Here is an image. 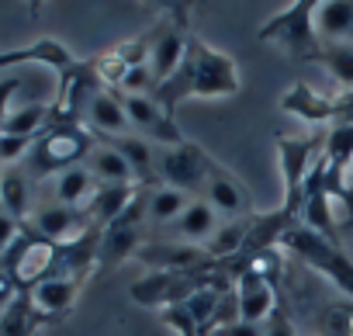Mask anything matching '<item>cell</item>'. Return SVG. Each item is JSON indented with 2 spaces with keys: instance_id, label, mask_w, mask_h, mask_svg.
<instances>
[{
  "instance_id": "obj_1",
  "label": "cell",
  "mask_w": 353,
  "mask_h": 336,
  "mask_svg": "<svg viewBox=\"0 0 353 336\" xmlns=\"http://www.w3.org/2000/svg\"><path fill=\"white\" fill-rule=\"evenodd\" d=\"M94 135L83 128V125H52L46 128L32 152L25 156V166L21 170L32 177V181H46V177H59L63 170H73V166L87 163V156L94 152Z\"/></svg>"
},
{
  "instance_id": "obj_2",
  "label": "cell",
  "mask_w": 353,
  "mask_h": 336,
  "mask_svg": "<svg viewBox=\"0 0 353 336\" xmlns=\"http://www.w3.org/2000/svg\"><path fill=\"white\" fill-rule=\"evenodd\" d=\"M260 42L284 49L291 59L298 63H315L322 42L315 32V0H294L284 11H277L274 18H267L256 32Z\"/></svg>"
},
{
  "instance_id": "obj_3",
  "label": "cell",
  "mask_w": 353,
  "mask_h": 336,
  "mask_svg": "<svg viewBox=\"0 0 353 336\" xmlns=\"http://www.w3.org/2000/svg\"><path fill=\"white\" fill-rule=\"evenodd\" d=\"M281 246H288V250H291L294 257H301L312 270H319L325 281H332L343 295L353 298V257L343 250L339 239L319 236V233L305 229L301 222H294V226L284 233Z\"/></svg>"
},
{
  "instance_id": "obj_4",
  "label": "cell",
  "mask_w": 353,
  "mask_h": 336,
  "mask_svg": "<svg viewBox=\"0 0 353 336\" xmlns=\"http://www.w3.org/2000/svg\"><path fill=\"white\" fill-rule=\"evenodd\" d=\"M274 149H277V166L284 177V205L281 208L298 222L305 184L322 159V139L319 135H277Z\"/></svg>"
},
{
  "instance_id": "obj_5",
  "label": "cell",
  "mask_w": 353,
  "mask_h": 336,
  "mask_svg": "<svg viewBox=\"0 0 353 336\" xmlns=\"http://www.w3.org/2000/svg\"><path fill=\"white\" fill-rule=\"evenodd\" d=\"M188 59H191V97H232L243 90V77L239 66L229 52L201 42L198 35L188 46Z\"/></svg>"
},
{
  "instance_id": "obj_6",
  "label": "cell",
  "mask_w": 353,
  "mask_h": 336,
  "mask_svg": "<svg viewBox=\"0 0 353 336\" xmlns=\"http://www.w3.org/2000/svg\"><path fill=\"white\" fill-rule=\"evenodd\" d=\"M208 163H212V152H205L191 139L181 146L156 149V184H166V188H176L191 198H201Z\"/></svg>"
},
{
  "instance_id": "obj_7",
  "label": "cell",
  "mask_w": 353,
  "mask_h": 336,
  "mask_svg": "<svg viewBox=\"0 0 353 336\" xmlns=\"http://www.w3.org/2000/svg\"><path fill=\"white\" fill-rule=\"evenodd\" d=\"M191 18L188 8H170L163 14V21L156 25V32L149 35V70L156 77V87L163 80H170L176 73V66L184 63L188 46H191Z\"/></svg>"
},
{
  "instance_id": "obj_8",
  "label": "cell",
  "mask_w": 353,
  "mask_h": 336,
  "mask_svg": "<svg viewBox=\"0 0 353 336\" xmlns=\"http://www.w3.org/2000/svg\"><path fill=\"white\" fill-rule=\"evenodd\" d=\"M56 264H59V246L49 243V239H42L28 226L21 229L18 243L4 253V270L14 277V284L21 291H32L35 284H42L46 277H52L56 274Z\"/></svg>"
},
{
  "instance_id": "obj_9",
  "label": "cell",
  "mask_w": 353,
  "mask_h": 336,
  "mask_svg": "<svg viewBox=\"0 0 353 336\" xmlns=\"http://www.w3.org/2000/svg\"><path fill=\"white\" fill-rule=\"evenodd\" d=\"M118 97H121V108H125V115H128L135 135L149 139V142L159 146V149L188 142V135L176 128L173 115H170L152 94H118Z\"/></svg>"
},
{
  "instance_id": "obj_10",
  "label": "cell",
  "mask_w": 353,
  "mask_h": 336,
  "mask_svg": "<svg viewBox=\"0 0 353 336\" xmlns=\"http://www.w3.org/2000/svg\"><path fill=\"white\" fill-rule=\"evenodd\" d=\"M201 198L219 212L222 222H232V219H250L256 215L253 212V198L250 191L243 188V181L229 170V166H222L215 156L208 163V174H205V188H201Z\"/></svg>"
},
{
  "instance_id": "obj_11",
  "label": "cell",
  "mask_w": 353,
  "mask_h": 336,
  "mask_svg": "<svg viewBox=\"0 0 353 336\" xmlns=\"http://www.w3.org/2000/svg\"><path fill=\"white\" fill-rule=\"evenodd\" d=\"M198 281L191 274H176V270H149L145 277H139L128 291V298L135 305H145V308H170V305H181L194 295Z\"/></svg>"
},
{
  "instance_id": "obj_12",
  "label": "cell",
  "mask_w": 353,
  "mask_h": 336,
  "mask_svg": "<svg viewBox=\"0 0 353 336\" xmlns=\"http://www.w3.org/2000/svg\"><path fill=\"white\" fill-rule=\"evenodd\" d=\"M25 226L56 246H70L94 229V222L83 208H66V205H42L32 212V219Z\"/></svg>"
},
{
  "instance_id": "obj_13",
  "label": "cell",
  "mask_w": 353,
  "mask_h": 336,
  "mask_svg": "<svg viewBox=\"0 0 353 336\" xmlns=\"http://www.w3.org/2000/svg\"><path fill=\"white\" fill-rule=\"evenodd\" d=\"M281 111L305 121V125H339L343 121V101L339 97H325L319 90H312L308 83H291L281 94Z\"/></svg>"
},
{
  "instance_id": "obj_14",
  "label": "cell",
  "mask_w": 353,
  "mask_h": 336,
  "mask_svg": "<svg viewBox=\"0 0 353 336\" xmlns=\"http://www.w3.org/2000/svg\"><path fill=\"white\" fill-rule=\"evenodd\" d=\"M25 63H35V66H49L52 73H70L80 59L70 52V46H63L59 39L46 35V39H35L28 46H18V49H0V66H25Z\"/></svg>"
},
{
  "instance_id": "obj_15",
  "label": "cell",
  "mask_w": 353,
  "mask_h": 336,
  "mask_svg": "<svg viewBox=\"0 0 353 336\" xmlns=\"http://www.w3.org/2000/svg\"><path fill=\"white\" fill-rule=\"evenodd\" d=\"M135 257L152 264L156 270H176V274H191L194 267L212 260L201 246H188V243H142Z\"/></svg>"
},
{
  "instance_id": "obj_16",
  "label": "cell",
  "mask_w": 353,
  "mask_h": 336,
  "mask_svg": "<svg viewBox=\"0 0 353 336\" xmlns=\"http://www.w3.org/2000/svg\"><path fill=\"white\" fill-rule=\"evenodd\" d=\"M80 284H83L80 277L52 274V277H46L42 284H35V288L28 291V298H32V305H35L46 319H59V315H66V312L77 305Z\"/></svg>"
},
{
  "instance_id": "obj_17",
  "label": "cell",
  "mask_w": 353,
  "mask_h": 336,
  "mask_svg": "<svg viewBox=\"0 0 353 336\" xmlns=\"http://www.w3.org/2000/svg\"><path fill=\"white\" fill-rule=\"evenodd\" d=\"M83 118H87V125H90L94 132H101L104 139L132 135V121H128V115H125V108H121L118 90H97V94L90 97Z\"/></svg>"
},
{
  "instance_id": "obj_18",
  "label": "cell",
  "mask_w": 353,
  "mask_h": 336,
  "mask_svg": "<svg viewBox=\"0 0 353 336\" xmlns=\"http://www.w3.org/2000/svg\"><path fill=\"white\" fill-rule=\"evenodd\" d=\"M236 298H239V319L250 322V326H263L270 319V312L277 308L274 284L263 281V277H256V274H239Z\"/></svg>"
},
{
  "instance_id": "obj_19",
  "label": "cell",
  "mask_w": 353,
  "mask_h": 336,
  "mask_svg": "<svg viewBox=\"0 0 353 336\" xmlns=\"http://www.w3.org/2000/svg\"><path fill=\"white\" fill-rule=\"evenodd\" d=\"M219 226H222L219 212H215L205 198H194L191 208L176 219L170 229H173V239H176V243H188V246H201V250H205V243L219 233Z\"/></svg>"
},
{
  "instance_id": "obj_20",
  "label": "cell",
  "mask_w": 353,
  "mask_h": 336,
  "mask_svg": "<svg viewBox=\"0 0 353 336\" xmlns=\"http://www.w3.org/2000/svg\"><path fill=\"white\" fill-rule=\"evenodd\" d=\"M83 166L94 174V181H97L101 188H139L132 166L125 163V156H121L111 142H97Z\"/></svg>"
},
{
  "instance_id": "obj_21",
  "label": "cell",
  "mask_w": 353,
  "mask_h": 336,
  "mask_svg": "<svg viewBox=\"0 0 353 336\" xmlns=\"http://www.w3.org/2000/svg\"><path fill=\"white\" fill-rule=\"evenodd\" d=\"M319 42H353V0H315Z\"/></svg>"
},
{
  "instance_id": "obj_22",
  "label": "cell",
  "mask_w": 353,
  "mask_h": 336,
  "mask_svg": "<svg viewBox=\"0 0 353 336\" xmlns=\"http://www.w3.org/2000/svg\"><path fill=\"white\" fill-rule=\"evenodd\" d=\"M104 142H111L121 156H125V163L132 166V174H135V181H139V188H152L156 184V149L159 146H152L149 139H142V135H121V139H104Z\"/></svg>"
},
{
  "instance_id": "obj_23",
  "label": "cell",
  "mask_w": 353,
  "mask_h": 336,
  "mask_svg": "<svg viewBox=\"0 0 353 336\" xmlns=\"http://www.w3.org/2000/svg\"><path fill=\"white\" fill-rule=\"evenodd\" d=\"M0 208L8 215H14L21 226L32 219V177L21 170V166H8L0 174Z\"/></svg>"
},
{
  "instance_id": "obj_24",
  "label": "cell",
  "mask_w": 353,
  "mask_h": 336,
  "mask_svg": "<svg viewBox=\"0 0 353 336\" xmlns=\"http://www.w3.org/2000/svg\"><path fill=\"white\" fill-rule=\"evenodd\" d=\"M94 191H97V181H94V174L87 170V166L80 163V166L63 170L56 177V184H52V205H66V208H83L87 212Z\"/></svg>"
},
{
  "instance_id": "obj_25",
  "label": "cell",
  "mask_w": 353,
  "mask_h": 336,
  "mask_svg": "<svg viewBox=\"0 0 353 336\" xmlns=\"http://www.w3.org/2000/svg\"><path fill=\"white\" fill-rule=\"evenodd\" d=\"M191 195L184 191H176V188H166V184H152L149 188V226L156 229H170L176 219H181L188 208H191Z\"/></svg>"
},
{
  "instance_id": "obj_26",
  "label": "cell",
  "mask_w": 353,
  "mask_h": 336,
  "mask_svg": "<svg viewBox=\"0 0 353 336\" xmlns=\"http://www.w3.org/2000/svg\"><path fill=\"white\" fill-rule=\"evenodd\" d=\"M135 195H139V188H101V184H97V191H94L90 205H87L90 222H94L97 229H108L111 222L121 219V212L132 205Z\"/></svg>"
},
{
  "instance_id": "obj_27",
  "label": "cell",
  "mask_w": 353,
  "mask_h": 336,
  "mask_svg": "<svg viewBox=\"0 0 353 336\" xmlns=\"http://www.w3.org/2000/svg\"><path fill=\"white\" fill-rule=\"evenodd\" d=\"M39 322H46V315L32 305L28 291H21L4 312H0V336H35Z\"/></svg>"
},
{
  "instance_id": "obj_28",
  "label": "cell",
  "mask_w": 353,
  "mask_h": 336,
  "mask_svg": "<svg viewBox=\"0 0 353 336\" xmlns=\"http://www.w3.org/2000/svg\"><path fill=\"white\" fill-rule=\"evenodd\" d=\"M315 63L325 66V73L336 80V87L353 94V42H322Z\"/></svg>"
},
{
  "instance_id": "obj_29",
  "label": "cell",
  "mask_w": 353,
  "mask_h": 336,
  "mask_svg": "<svg viewBox=\"0 0 353 336\" xmlns=\"http://www.w3.org/2000/svg\"><path fill=\"white\" fill-rule=\"evenodd\" d=\"M253 219V215H250ZM250 219H232V222H222L219 233L205 243V253L212 260H232L243 253V243H246V233H250Z\"/></svg>"
},
{
  "instance_id": "obj_30",
  "label": "cell",
  "mask_w": 353,
  "mask_h": 336,
  "mask_svg": "<svg viewBox=\"0 0 353 336\" xmlns=\"http://www.w3.org/2000/svg\"><path fill=\"white\" fill-rule=\"evenodd\" d=\"M35 139H25V135H8V132H0V163H4V170L8 166H18L25 163V156L32 152Z\"/></svg>"
},
{
  "instance_id": "obj_31",
  "label": "cell",
  "mask_w": 353,
  "mask_h": 336,
  "mask_svg": "<svg viewBox=\"0 0 353 336\" xmlns=\"http://www.w3.org/2000/svg\"><path fill=\"white\" fill-rule=\"evenodd\" d=\"M263 336H298V329H294V322H291V315L277 305L274 312H270V319L263 322Z\"/></svg>"
},
{
  "instance_id": "obj_32",
  "label": "cell",
  "mask_w": 353,
  "mask_h": 336,
  "mask_svg": "<svg viewBox=\"0 0 353 336\" xmlns=\"http://www.w3.org/2000/svg\"><path fill=\"white\" fill-rule=\"evenodd\" d=\"M21 229H25V226H21L14 215H8L4 208H0V257H4V253H8V250L18 243Z\"/></svg>"
},
{
  "instance_id": "obj_33",
  "label": "cell",
  "mask_w": 353,
  "mask_h": 336,
  "mask_svg": "<svg viewBox=\"0 0 353 336\" xmlns=\"http://www.w3.org/2000/svg\"><path fill=\"white\" fill-rule=\"evenodd\" d=\"M21 90V80L18 77H4L0 80V132H4V121L11 115V97Z\"/></svg>"
},
{
  "instance_id": "obj_34",
  "label": "cell",
  "mask_w": 353,
  "mask_h": 336,
  "mask_svg": "<svg viewBox=\"0 0 353 336\" xmlns=\"http://www.w3.org/2000/svg\"><path fill=\"white\" fill-rule=\"evenodd\" d=\"M215 336H263V326H250V322H232V326H222L215 329Z\"/></svg>"
},
{
  "instance_id": "obj_35",
  "label": "cell",
  "mask_w": 353,
  "mask_h": 336,
  "mask_svg": "<svg viewBox=\"0 0 353 336\" xmlns=\"http://www.w3.org/2000/svg\"><path fill=\"white\" fill-rule=\"evenodd\" d=\"M346 195L353 198V163H350V170H346Z\"/></svg>"
},
{
  "instance_id": "obj_36",
  "label": "cell",
  "mask_w": 353,
  "mask_h": 336,
  "mask_svg": "<svg viewBox=\"0 0 353 336\" xmlns=\"http://www.w3.org/2000/svg\"><path fill=\"white\" fill-rule=\"evenodd\" d=\"M343 250H346V253L353 257V239H350V243H343Z\"/></svg>"
},
{
  "instance_id": "obj_37",
  "label": "cell",
  "mask_w": 353,
  "mask_h": 336,
  "mask_svg": "<svg viewBox=\"0 0 353 336\" xmlns=\"http://www.w3.org/2000/svg\"><path fill=\"white\" fill-rule=\"evenodd\" d=\"M0 174H4V163H0Z\"/></svg>"
}]
</instances>
